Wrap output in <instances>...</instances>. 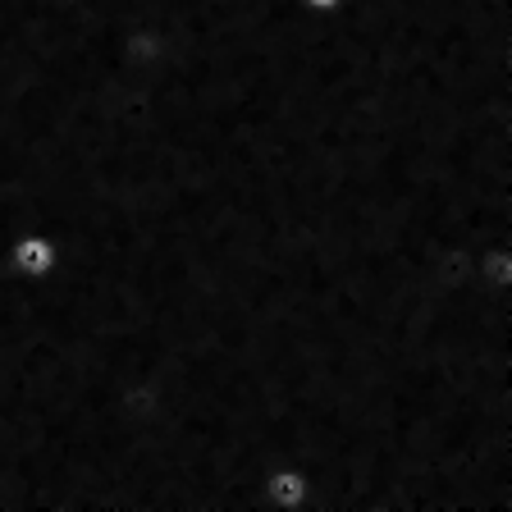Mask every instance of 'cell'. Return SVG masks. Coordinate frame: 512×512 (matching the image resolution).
<instances>
[{
	"mask_svg": "<svg viewBox=\"0 0 512 512\" xmlns=\"http://www.w3.org/2000/svg\"><path fill=\"white\" fill-rule=\"evenodd\" d=\"M5 266L23 279V284H46L60 270V247L46 229H19V234L5 243Z\"/></svg>",
	"mask_w": 512,
	"mask_h": 512,
	"instance_id": "cell-1",
	"label": "cell"
},
{
	"mask_svg": "<svg viewBox=\"0 0 512 512\" xmlns=\"http://www.w3.org/2000/svg\"><path fill=\"white\" fill-rule=\"evenodd\" d=\"M311 508V476L293 462L261 471V512H307Z\"/></svg>",
	"mask_w": 512,
	"mask_h": 512,
	"instance_id": "cell-2",
	"label": "cell"
},
{
	"mask_svg": "<svg viewBox=\"0 0 512 512\" xmlns=\"http://www.w3.org/2000/svg\"><path fill=\"white\" fill-rule=\"evenodd\" d=\"M298 5H302L307 14H334V10L343 5V0H298Z\"/></svg>",
	"mask_w": 512,
	"mask_h": 512,
	"instance_id": "cell-3",
	"label": "cell"
}]
</instances>
